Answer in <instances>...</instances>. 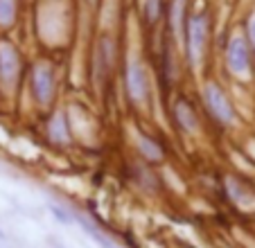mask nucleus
I'll list each match as a JSON object with an SVG mask.
<instances>
[{"label": "nucleus", "instance_id": "15", "mask_svg": "<svg viewBox=\"0 0 255 248\" xmlns=\"http://www.w3.org/2000/svg\"><path fill=\"white\" fill-rule=\"evenodd\" d=\"M249 41H251V45L255 48V20H251L249 23Z\"/></svg>", "mask_w": 255, "mask_h": 248}, {"label": "nucleus", "instance_id": "2", "mask_svg": "<svg viewBox=\"0 0 255 248\" xmlns=\"http://www.w3.org/2000/svg\"><path fill=\"white\" fill-rule=\"evenodd\" d=\"M206 104H208V109H210V113L222 124H226V126L235 124V120H237L235 109L231 106L226 93L217 86V84H208L206 86Z\"/></svg>", "mask_w": 255, "mask_h": 248}, {"label": "nucleus", "instance_id": "4", "mask_svg": "<svg viewBox=\"0 0 255 248\" xmlns=\"http://www.w3.org/2000/svg\"><path fill=\"white\" fill-rule=\"evenodd\" d=\"M20 75V57L16 52L14 45L0 43V81L7 88H11L16 84Z\"/></svg>", "mask_w": 255, "mask_h": 248}, {"label": "nucleus", "instance_id": "10", "mask_svg": "<svg viewBox=\"0 0 255 248\" xmlns=\"http://www.w3.org/2000/svg\"><path fill=\"white\" fill-rule=\"evenodd\" d=\"M138 147H140V153L144 156V160H151V162L163 160V149L151 138H147V135H138Z\"/></svg>", "mask_w": 255, "mask_h": 248}, {"label": "nucleus", "instance_id": "5", "mask_svg": "<svg viewBox=\"0 0 255 248\" xmlns=\"http://www.w3.org/2000/svg\"><path fill=\"white\" fill-rule=\"evenodd\" d=\"M226 63H228V70L235 72V75H244L251 66V54H249V45L242 36L231 38L226 50Z\"/></svg>", "mask_w": 255, "mask_h": 248}, {"label": "nucleus", "instance_id": "12", "mask_svg": "<svg viewBox=\"0 0 255 248\" xmlns=\"http://www.w3.org/2000/svg\"><path fill=\"white\" fill-rule=\"evenodd\" d=\"M183 7H185V0H176V2H174V9H172L174 32H178V29H181V23H183Z\"/></svg>", "mask_w": 255, "mask_h": 248}, {"label": "nucleus", "instance_id": "18", "mask_svg": "<svg viewBox=\"0 0 255 248\" xmlns=\"http://www.w3.org/2000/svg\"><path fill=\"white\" fill-rule=\"evenodd\" d=\"M57 248H61V246H57Z\"/></svg>", "mask_w": 255, "mask_h": 248}, {"label": "nucleus", "instance_id": "8", "mask_svg": "<svg viewBox=\"0 0 255 248\" xmlns=\"http://www.w3.org/2000/svg\"><path fill=\"white\" fill-rule=\"evenodd\" d=\"M48 135L52 142L57 144H66L68 142V122H66V115L63 113H54L48 122Z\"/></svg>", "mask_w": 255, "mask_h": 248}, {"label": "nucleus", "instance_id": "1", "mask_svg": "<svg viewBox=\"0 0 255 248\" xmlns=\"http://www.w3.org/2000/svg\"><path fill=\"white\" fill-rule=\"evenodd\" d=\"M206 38H208V18L203 14H194L188 20V57L190 63L197 66L203 57L206 50Z\"/></svg>", "mask_w": 255, "mask_h": 248}, {"label": "nucleus", "instance_id": "7", "mask_svg": "<svg viewBox=\"0 0 255 248\" xmlns=\"http://www.w3.org/2000/svg\"><path fill=\"white\" fill-rule=\"evenodd\" d=\"M174 118H176V124L185 133H197L199 131V118H197V113H194V109L185 100H178L176 104H174Z\"/></svg>", "mask_w": 255, "mask_h": 248}, {"label": "nucleus", "instance_id": "16", "mask_svg": "<svg viewBox=\"0 0 255 248\" xmlns=\"http://www.w3.org/2000/svg\"><path fill=\"white\" fill-rule=\"evenodd\" d=\"M0 239H5V233H2V230H0Z\"/></svg>", "mask_w": 255, "mask_h": 248}, {"label": "nucleus", "instance_id": "9", "mask_svg": "<svg viewBox=\"0 0 255 248\" xmlns=\"http://www.w3.org/2000/svg\"><path fill=\"white\" fill-rule=\"evenodd\" d=\"M75 221H77V224L82 226L84 230H86V235H88V237H93V239H95V244H97V246H102V248H118L116 244H113L111 239H109V235H104L100 228H97L95 224H93V221H88L84 215H75Z\"/></svg>", "mask_w": 255, "mask_h": 248}, {"label": "nucleus", "instance_id": "14", "mask_svg": "<svg viewBox=\"0 0 255 248\" xmlns=\"http://www.w3.org/2000/svg\"><path fill=\"white\" fill-rule=\"evenodd\" d=\"M50 210H52V215H54V219H57V221H61V224H72V221H75V215H70V212H66V210H63V208H61V205H50Z\"/></svg>", "mask_w": 255, "mask_h": 248}, {"label": "nucleus", "instance_id": "11", "mask_svg": "<svg viewBox=\"0 0 255 248\" xmlns=\"http://www.w3.org/2000/svg\"><path fill=\"white\" fill-rule=\"evenodd\" d=\"M16 20V0H0V27H9Z\"/></svg>", "mask_w": 255, "mask_h": 248}, {"label": "nucleus", "instance_id": "3", "mask_svg": "<svg viewBox=\"0 0 255 248\" xmlns=\"http://www.w3.org/2000/svg\"><path fill=\"white\" fill-rule=\"evenodd\" d=\"M32 93L41 106H48L54 97V77L48 66H34L32 70Z\"/></svg>", "mask_w": 255, "mask_h": 248}, {"label": "nucleus", "instance_id": "17", "mask_svg": "<svg viewBox=\"0 0 255 248\" xmlns=\"http://www.w3.org/2000/svg\"><path fill=\"white\" fill-rule=\"evenodd\" d=\"M91 2H97V0H91Z\"/></svg>", "mask_w": 255, "mask_h": 248}, {"label": "nucleus", "instance_id": "13", "mask_svg": "<svg viewBox=\"0 0 255 248\" xmlns=\"http://www.w3.org/2000/svg\"><path fill=\"white\" fill-rule=\"evenodd\" d=\"M144 14H147V20H149V23H156L160 16V0H147Z\"/></svg>", "mask_w": 255, "mask_h": 248}, {"label": "nucleus", "instance_id": "6", "mask_svg": "<svg viewBox=\"0 0 255 248\" xmlns=\"http://www.w3.org/2000/svg\"><path fill=\"white\" fill-rule=\"evenodd\" d=\"M127 91H129L131 100L142 102L149 91V81H147V70L140 61H131L129 70H127Z\"/></svg>", "mask_w": 255, "mask_h": 248}]
</instances>
